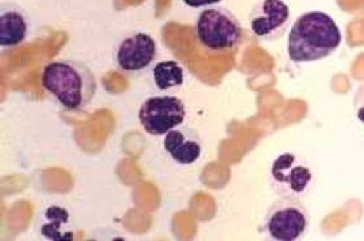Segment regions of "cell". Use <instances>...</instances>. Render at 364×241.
I'll return each mask as SVG.
<instances>
[{"label":"cell","mask_w":364,"mask_h":241,"mask_svg":"<svg viewBox=\"0 0 364 241\" xmlns=\"http://www.w3.org/2000/svg\"><path fill=\"white\" fill-rule=\"evenodd\" d=\"M341 42V31L333 17L321 11L306 12L289 33V59L294 62L321 60L331 56Z\"/></svg>","instance_id":"1"},{"label":"cell","mask_w":364,"mask_h":241,"mask_svg":"<svg viewBox=\"0 0 364 241\" xmlns=\"http://www.w3.org/2000/svg\"><path fill=\"white\" fill-rule=\"evenodd\" d=\"M42 86L69 111L89 106L98 90V82L84 62L70 59L53 61L42 72Z\"/></svg>","instance_id":"2"},{"label":"cell","mask_w":364,"mask_h":241,"mask_svg":"<svg viewBox=\"0 0 364 241\" xmlns=\"http://www.w3.org/2000/svg\"><path fill=\"white\" fill-rule=\"evenodd\" d=\"M198 42L208 51L225 52L241 45L242 26L225 8H207L196 23Z\"/></svg>","instance_id":"3"},{"label":"cell","mask_w":364,"mask_h":241,"mask_svg":"<svg viewBox=\"0 0 364 241\" xmlns=\"http://www.w3.org/2000/svg\"><path fill=\"white\" fill-rule=\"evenodd\" d=\"M310 226V215L296 197H281L267 211L264 231L274 241L299 240Z\"/></svg>","instance_id":"4"},{"label":"cell","mask_w":364,"mask_h":241,"mask_svg":"<svg viewBox=\"0 0 364 241\" xmlns=\"http://www.w3.org/2000/svg\"><path fill=\"white\" fill-rule=\"evenodd\" d=\"M314 173L310 166L294 153L285 152L273 159L269 183L281 197H302L311 189Z\"/></svg>","instance_id":"5"},{"label":"cell","mask_w":364,"mask_h":241,"mask_svg":"<svg viewBox=\"0 0 364 241\" xmlns=\"http://www.w3.org/2000/svg\"><path fill=\"white\" fill-rule=\"evenodd\" d=\"M186 118V108L176 96H154L139 108L138 120L146 133L152 136L166 135L178 128Z\"/></svg>","instance_id":"6"},{"label":"cell","mask_w":364,"mask_h":241,"mask_svg":"<svg viewBox=\"0 0 364 241\" xmlns=\"http://www.w3.org/2000/svg\"><path fill=\"white\" fill-rule=\"evenodd\" d=\"M155 57L156 42L149 34L136 33L120 43L116 53V62L124 72L136 73L150 67Z\"/></svg>","instance_id":"7"},{"label":"cell","mask_w":364,"mask_h":241,"mask_svg":"<svg viewBox=\"0 0 364 241\" xmlns=\"http://www.w3.org/2000/svg\"><path fill=\"white\" fill-rule=\"evenodd\" d=\"M290 17L288 4L282 0H262L252 9L250 28L260 39H272L287 26Z\"/></svg>","instance_id":"8"},{"label":"cell","mask_w":364,"mask_h":241,"mask_svg":"<svg viewBox=\"0 0 364 241\" xmlns=\"http://www.w3.org/2000/svg\"><path fill=\"white\" fill-rule=\"evenodd\" d=\"M164 150L180 165H191L199 159L203 147L202 140L191 128H173L166 134Z\"/></svg>","instance_id":"9"},{"label":"cell","mask_w":364,"mask_h":241,"mask_svg":"<svg viewBox=\"0 0 364 241\" xmlns=\"http://www.w3.org/2000/svg\"><path fill=\"white\" fill-rule=\"evenodd\" d=\"M28 18L20 8L3 6L0 11V45L14 48L28 37Z\"/></svg>","instance_id":"10"},{"label":"cell","mask_w":364,"mask_h":241,"mask_svg":"<svg viewBox=\"0 0 364 241\" xmlns=\"http://www.w3.org/2000/svg\"><path fill=\"white\" fill-rule=\"evenodd\" d=\"M152 78L159 90H171L182 86L183 69L176 61H160L152 69Z\"/></svg>","instance_id":"11"},{"label":"cell","mask_w":364,"mask_h":241,"mask_svg":"<svg viewBox=\"0 0 364 241\" xmlns=\"http://www.w3.org/2000/svg\"><path fill=\"white\" fill-rule=\"evenodd\" d=\"M69 222L68 211L60 206H50L45 213V223L41 232L51 240H70L72 234L64 232L63 227Z\"/></svg>","instance_id":"12"},{"label":"cell","mask_w":364,"mask_h":241,"mask_svg":"<svg viewBox=\"0 0 364 241\" xmlns=\"http://www.w3.org/2000/svg\"><path fill=\"white\" fill-rule=\"evenodd\" d=\"M354 109L357 120L364 125V83L358 89L355 98H354Z\"/></svg>","instance_id":"13"},{"label":"cell","mask_w":364,"mask_h":241,"mask_svg":"<svg viewBox=\"0 0 364 241\" xmlns=\"http://www.w3.org/2000/svg\"><path fill=\"white\" fill-rule=\"evenodd\" d=\"M182 1L191 8H202L213 6V4H219L221 0H182Z\"/></svg>","instance_id":"14"}]
</instances>
